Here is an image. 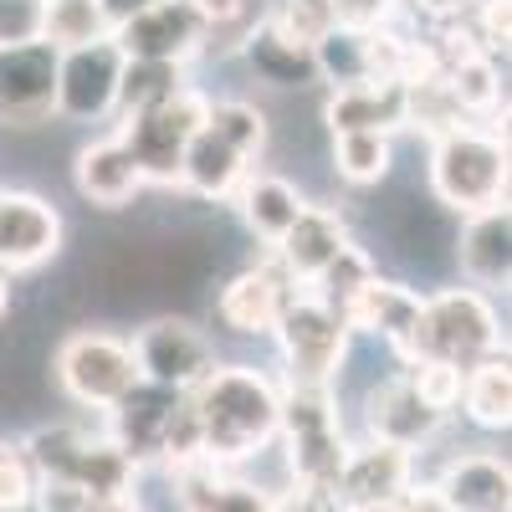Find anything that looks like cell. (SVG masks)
I'll use <instances>...</instances> for the list:
<instances>
[{
	"label": "cell",
	"mask_w": 512,
	"mask_h": 512,
	"mask_svg": "<svg viewBox=\"0 0 512 512\" xmlns=\"http://www.w3.org/2000/svg\"><path fill=\"white\" fill-rule=\"evenodd\" d=\"M277 405L282 384L256 364H216L195 390L190 410L200 420V451L210 466H231L267 451L277 441Z\"/></svg>",
	"instance_id": "cell-1"
},
{
	"label": "cell",
	"mask_w": 512,
	"mask_h": 512,
	"mask_svg": "<svg viewBox=\"0 0 512 512\" xmlns=\"http://www.w3.org/2000/svg\"><path fill=\"white\" fill-rule=\"evenodd\" d=\"M492 354H507V338L487 292L441 287L431 297H420V323H415L405 364H451L461 374H472Z\"/></svg>",
	"instance_id": "cell-2"
},
{
	"label": "cell",
	"mask_w": 512,
	"mask_h": 512,
	"mask_svg": "<svg viewBox=\"0 0 512 512\" xmlns=\"http://www.w3.org/2000/svg\"><path fill=\"white\" fill-rule=\"evenodd\" d=\"M431 190L456 216L507 205V139L482 123H456L431 139Z\"/></svg>",
	"instance_id": "cell-3"
},
{
	"label": "cell",
	"mask_w": 512,
	"mask_h": 512,
	"mask_svg": "<svg viewBox=\"0 0 512 512\" xmlns=\"http://www.w3.org/2000/svg\"><path fill=\"white\" fill-rule=\"evenodd\" d=\"M210 118V98L200 88H185L180 98H169L149 113H134L118 123V144L134 159L144 185H180V164L190 139L205 128Z\"/></svg>",
	"instance_id": "cell-4"
},
{
	"label": "cell",
	"mask_w": 512,
	"mask_h": 512,
	"mask_svg": "<svg viewBox=\"0 0 512 512\" xmlns=\"http://www.w3.org/2000/svg\"><path fill=\"white\" fill-rule=\"evenodd\" d=\"M272 338L282 349V364H287L292 384H333L354 333H349V323H344L338 308H328L313 292L292 287V297L282 303V313L272 323Z\"/></svg>",
	"instance_id": "cell-5"
},
{
	"label": "cell",
	"mask_w": 512,
	"mask_h": 512,
	"mask_svg": "<svg viewBox=\"0 0 512 512\" xmlns=\"http://www.w3.org/2000/svg\"><path fill=\"white\" fill-rule=\"evenodd\" d=\"M57 384L88 410H113L139 379V359L128 349V338L108 333V328H77L62 338L57 349Z\"/></svg>",
	"instance_id": "cell-6"
},
{
	"label": "cell",
	"mask_w": 512,
	"mask_h": 512,
	"mask_svg": "<svg viewBox=\"0 0 512 512\" xmlns=\"http://www.w3.org/2000/svg\"><path fill=\"white\" fill-rule=\"evenodd\" d=\"M128 349L139 359L144 384H159V390H175V395H190L195 384L221 364L216 344H210L205 328H195L190 318H154L128 338Z\"/></svg>",
	"instance_id": "cell-7"
},
{
	"label": "cell",
	"mask_w": 512,
	"mask_h": 512,
	"mask_svg": "<svg viewBox=\"0 0 512 512\" xmlns=\"http://www.w3.org/2000/svg\"><path fill=\"white\" fill-rule=\"evenodd\" d=\"M118 82H123V52L113 47V36L77 52H57V118L67 123L108 118L118 103Z\"/></svg>",
	"instance_id": "cell-8"
},
{
	"label": "cell",
	"mask_w": 512,
	"mask_h": 512,
	"mask_svg": "<svg viewBox=\"0 0 512 512\" xmlns=\"http://www.w3.org/2000/svg\"><path fill=\"white\" fill-rule=\"evenodd\" d=\"M113 36V47L123 62H169V67H190L205 52V21L185 6V0H154V6L134 21H123Z\"/></svg>",
	"instance_id": "cell-9"
},
{
	"label": "cell",
	"mask_w": 512,
	"mask_h": 512,
	"mask_svg": "<svg viewBox=\"0 0 512 512\" xmlns=\"http://www.w3.org/2000/svg\"><path fill=\"white\" fill-rule=\"evenodd\" d=\"M62 216L36 190H0V272H36L62 251Z\"/></svg>",
	"instance_id": "cell-10"
},
{
	"label": "cell",
	"mask_w": 512,
	"mask_h": 512,
	"mask_svg": "<svg viewBox=\"0 0 512 512\" xmlns=\"http://www.w3.org/2000/svg\"><path fill=\"white\" fill-rule=\"evenodd\" d=\"M57 113V52L47 41L0 52V123L36 128Z\"/></svg>",
	"instance_id": "cell-11"
},
{
	"label": "cell",
	"mask_w": 512,
	"mask_h": 512,
	"mask_svg": "<svg viewBox=\"0 0 512 512\" xmlns=\"http://www.w3.org/2000/svg\"><path fill=\"white\" fill-rule=\"evenodd\" d=\"M364 425H369V441L400 446V451L415 456L420 446H431V441L441 436L446 415L425 405L405 374H395V379L374 384V390L364 395Z\"/></svg>",
	"instance_id": "cell-12"
},
{
	"label": "cell",
	"mask_w": 512,
	"mask_h": 512,
	"mask_svg": "<svg viewBox=\"0 0 512 512\" xmlns=\"http://www.w3.org/2000/svg\"><path fill=\"white\" fill-rule=\"evenodd\" d=\"M185 405V395L175 390H159V384H134L113 410H108V441L134 461V466H149L159 461L164 451V436L175 425V410Z\"/></svg>",
	"instance_id": "cell-13"
},
{
	"label": "cell",
	"mask_w": 512,
	"mask_h": 512,
	"mask_svg": "<svg viewBox=\"0 0 512 512\" xmlns=\"http://www.w3.org/2000/svg\"><path fill=\"white\" fill-rule=\"evenodd\" d=\"M344 323H349V333H374L400 359H410V338H415V323H420V292L374 272L344 303Z\"/></svg>",
	"instance_id": "cell-14"
},
{
	"label": "cell",
	"mask_w": 512,
	"mask_h": 512,
	"mask_svg": "<svg viewBox=\"0 0 512 512\" xmlns=\"http://www.w3.org/2000/svg\"><path fill=\"white\" fill-rule=\"evenodd\" d=\"M415 487V456L400 446H384V441H364L349 446L344 456V472H338L333 492L344 507H369V502H400Z\"/></svg>",
	"instance_id": "cell-15"
},
{
	"label": "cell",
	"mask_w": 512,
	"mask_h": 512,
	"mask_svg": "<svg viewBox=\"0 0 512 512\" xmlns=\"http://www.w3.org/2000/svg\"><path fill=\"white\" fill-rule=\"evenodd\" d=\"M349 241H354V236H349V221L338 216V210H328V205H308L303 216L292 221V231L272 246V262L282 267L287 282L313 287L318 272H323Z\"/></svg>",
	"instance_id": "cell-16"
},
{
	"label": "cell",
	"mask_w": 512,
	"mask_h": 512,
	"mask_svg": "<svg viewBox=\"0 0 512 512\" xmlns=\"http://www.w3.org/2000/svg\"><path fill=\"white\" fill-rule=\"evenodd\" d=\"M456 262L477 292H492L512 282V216L507 205H487L477 216H461V236H456Z\"/></svg>",
	"instance_id": "cell-17"
},
{
	"label": "cell",
	"mask_w": 512,
	"mask_h": 512,
	"mask_svg": "<svg viewBox=\"0 0 512 512\" xmlns=\"http://www.w3.org/2000/svg\"><path fill=\"white\" fill-rule=\"evenodd\" d=\"M323 118L333 134H384L395 139L400 128H410V93L400 82H359V88L328 93Z\"/></svg>",
	"instance_id": "cell-18"
},
{
	"label": "cell",
	"mask_w": 512,
	"mask_h": 512,
	"mask_svg": "<svg viewBox=\"0 0 512 512\" xmlns=\"http://www.w3.org/2000/svg\"><path fill=\"white\" fill-rule=\"evenodd\" d=\"M431 487L451 512H507L512 472H507V456L497 451H461L441 466Z\"/></svg>",
	"instance_id": "cell-19"
},
{
	"label": "cell",
	"mask_w": 512,
	"mask_h": 512,
	"mask_svg": "<svg viewBox=\"0 0 512 512\" xmlns=\"http://www.w3.org/2000/svg\"><path fill=\"white\" fill-rule=\"evenodd\" d=\"M292 297V282L282 277V267L277 262H262V267H246V272H236L226 287H221V323L231 328V333H241V338H262V333H272V323H277V313H282V303Z\"/></svg>",
	"instance_id": "cell-20"
},
{
	"label": "cell",
	"mask_w": 512,
	"mask_h": 512,
	"mask_svg": "<svg viewBox=\"0 0 512 512\" xmlns=\"http://www.w3.org/2000/svg\"><path fill=\"white\" fill-rule=\"evenodd\" d=\"M169 487H175L180 512H272V492L256 487L226 466H210L205 456L169 472Z\"/></svg>",
	"instance_id": "cell-21"
},
{
	"label": "cell",
	"mask_w": 512,
	"mask_h": 512,
	"mask_svg": "<svg viewBox=\"0 0 512 512\" xmlns=\"http://www.w3.org/2000/svg\"><path fill=\"white\" fill-rule=\"evenodd\" d=\"M231 200H236V210H241L246 231L262 241V246H277V241L292 231V221L308 210V200L297 195V185L282 180V175H272V169H256V175H246Z\"/></svg>",
	"instance_id": "cell-22"
},
{
	"label": "cell",
	"mask_w": 512,
	"mask_h": 512,
	"mask_svg": "<svg viewBox=\"0 0 512 512\" xmlns=\"http://www.w3.org/2000/svg\"><path fill=\"white\" fill-rule=\"evenodd\" d=\"M72 180H77V195L82 200L103 205V210H118V205H128V200L144 190L139 169H134V159H128V149L118 144V134L93 139L88 149H77Z\"/></svg>",
	"instance_id": "cell-23"
},
{
	"label": "cell",
	"mask_w": 512,
	"mask_h": 512,
	"mask_svg": "<svg viewBox=\"0 0 512 512\" xmlns=\"http://www.w3.org/2000/svg\"><path fill=\"white\" fill-rule=\"evenodd\" d=\"M251 175V164L216 134V128H200L185 149V164H180V190L200 195V200H231L236 185Z\"/></svg>",
	"instance_id": "cell-24"
},
{
	"label": "cell",
	"mask_w": 512,
	"mask_h": 512,
	"mask_svg": "<svg viewBox=\"0 0 512 512\" xmlns=\"http://www.w3.org/2000/svg\"><path fill=\"white\" fill-rule=\"evenodd\" d=\"M72 482L88 492L93 502H118V497H134V482H139V466L128 461L108 436H88L77 466H72Z\"/></svg>",
	"instance_id": "cell-25"
},
{
	"label": "cell",
	"mask_w": 512,
	"mask_h": 512,
	"mask_svg": "<svg viewBox=\"0 0 512 512\" xmlns=\"http://www.w3.org/2000/svg\"><path fill=\"white\" fill-rule=\"evenodd\" d=\"M461 410L472 415L482 431H507L512 425V369H507V354L482 359L472 374L461 379Z\"/></svg>",
	"instance_id": "cell-26"
},
{
	"label": "cell",
	"mask_w": 512,
	"mask_h": 512,
	"mask_svg": "<svg viewBox=\"0 0 512 512\" xmlns=\"http://www.w3.org/2000/svg\"><path fill=\"white\" fill-rule=\"evenodd\" d=\"M246 62L262 82H272V88H308L313 82V52L292 47V41L277 36L267 21H256V31L246 36Z\"/></svg>",
	"instance_id": "cell-27"
},
{
	"label": "cell",
	"mask_w": 512,
	"mask_h": 512,
	"mask_svg": "<svg viewBox=\"0 0 512 512\" xmlns=\"http://www.w3.org/2000/svg\"><path fill=\"white\" fill-rule=\"evenodd\" d=\"M446 93H451V108L466 118H492L502 108V72H497V57L487 52H472L446 67Z\"/></svg>",
	"instance_id": "cell-28"
},
{
	"label": "cell",
	"mask_w": 512,
	"mask_h": 512,
	"mask_svg": "<svg viewBox=\"0 0 512 512\" xmlns=\"http://www.w3.org/2000/svg\"><path fill=\"white\" fill-rule=\"evenodd\" d=\"M190 88L185 67H169V62H123V82H118V103L113 113L134 118V113H149L169 98H180Z\"/></svg>",
	"instance_id": "cell-29"
},
{
	"label": "cell",
	"mask_w": 512,
	"mask_h": 512,
	"mask_svg": "<svg viewBox=\"0 0 512 512\" xmlns=\"http://www.w3.org/2000/svg\"><path fill=\"white\" fill-rule=\"evenodd\" d=\"M313 77H323L333 93L359 88V82H374V77H369V36L333 26L318 47H313Z\"/></svg>",
	"instance_id": "cell-30"
},
{
	"label": "cell",
	"mask_w": 512,
	"mask_h": 512,
	"mask_svg": "<svg viewBox=\"0 0 512 512\" xmlns=\"http://www.w3.org/2000/svg\"><path fill=\"white\" fill-rule=\"evenodd\" d=\"M108 36L103 6L98 0H47V21H41V41L52 52H77Z\"/></svg>",
	"instance_id": "cell-31"
},
{
	"label": "cell",
	"mask_w": 512,
	"mask_h": 512,
	"mask_svg": "<svg viewBox=\"0 0 512 512\" xmlns=\"http://www.w3.org/2000/svg\"><path fill=\"white\" fill-rule=\"evenodd\" d=\"M395 164V144L384 134H333V169L349 185H379Z\"/></svg>",
	"instance_id": "cell-32"
},
{
	"label": "cell",
	"mask_w": 512,
	"mask_h": 512,
	"mask_svg": "<svg viewBox=\"0 0 512 512\" xmlns=\"http://www.w3.org/2000/svg\"><path fill=\"white\" fill-rule=\"evenodd\" d=\"M216 134L251 164V159H262V149H267V113L256 108V103H246V98H226V103H210V118H205Z\"/></svg>",
	"instance_id": "cell-33"
},
{
	"label": "cell",
	"mask_w": 512,
	"mask_h": 512,
	"mask_svg": "<svg viewBox=\"0 0 512 512\" xmlns=\"http://www.w3.org/2000/svg\"><path fill=\"white\" fill-rule=\"evenodd\" d=\"M267 26H272L277 36H287L292 47L313 52L338 21H333V0H282V6L267 16Z\"/></svg>",
	"instance_id": "cell-34"
},
{
	"label": "cell",
	"mask_w": 512,
	"mask_h": 512,
	"mask_svg": "<svg viewBox=\"0 0 512 512\" xmlns=\"http://www.w3.org/2000/svg\"><path fill=\"white\" fill-rule=\"evenodd\" d=\"M369 277H374V262H369V251L349 241V246L338 251L333 262H328V267L318 272V282H313L308 292H313V297H323L328 308H338V313H344V303H349V297H354V292H359V287H364Z\"/></svg>",
	"instance_id": "cell-35"
},
{
	"label": "cell",
	"mask_w": 512,
	"mask_h": 512,
	"mask_svg": "<svg viewBox=\"0 0 512 512\" xmlns=\"http://www.w3.org/2000/svg\"><path fill=\"white\" fill-rule=\"evenodd\" d=\"M405 379L415 384V395L431 405V410H441V415H451L456 405H461V369H451V364H410L405 369Z\"/></svg>",
	"instance_id": "cell-36"
},
{
	"label": "cell",
	"mask_w": 512,
	"mask_h": 512,
	"mask_svg": "<svg viewBox=\"0 0 512 512\" xmlns=\"http://www.w3.org/2000/svg\"><path fill=\"white\" fill-rule=\"evenodd\" d=\"M31 492H36V472L21 456V446L0 441V512H31Z\"/></svg>",
	"instance_id": "cell-37"
},
{
	"label": "cell",
	"mask_w": 512,
	"mask_h": 512,
	"mask_svg": "<svg viewBox=\"0 0 512 512\" xmlns=\"http://www.w3.org/2000/svg\"><path fill=\"white\" fill-rule=\"evenodd\" d=\"M41 21H47V0H0V52L41 41Z\"/></svg>",
	"instance_id": "cell-38"
},
{
	"label": "cell",
	"mask_w": 512,
	"mask_h": 512,
	"mask_svg": "<svg viewBox=\"0 0 512 512\" xmlns=\"http://www.w3.org/2000/svg\"><path fill=\"white\" fill-rule=\"evenodd\" d=\"M395 16H400V0H333V21L344 31H359V36L395 26Z\"/></svg>",
	"instance_id": "cell-39"
},
{
	"label": "cell",
	"mask_w": 512,
	"mask_h": 512,
	"mask_svg": "<svg viewBox=\"0 0 512 512\" xmlns=\"http://www.w3.org/2000/svg\"><path fill=\"white\" fill-rule=\"evenodd\" d=\"M272 512H344V502L323 482H292L287 492H272Z\"/></svg>",
	"instance_id": "cell-40"
},
{
	"label": "cell",
	"mask_w": 512,
	"mask_h": 512,
	"mask_svg": "<svg viewBox=\"0 0 512 512\" xmlns=\"http://www.w3.org/2000/svg\"><path fill=\"white\" fill-rule=\"evenodd\" d=\"M103 6V21H108V31H118L123 21H134V16H144L154 0H98Z\"/></svg>",
	"instance_id": "cell-41"
},
{
	"label": "cell",
	"mask_w": 512,
	"mask_h": 512,
	"mask_svg": "<svg viewBox=\"0 0 512 512\" xmlns=\"http://www.w3.org/2000/svg\"><path fill=\"white\" fill-rule=\"evenodd\" d=\"M410 6L425 11V16H436V21H461V11L477 6V0H410Z\"/></svg>",
	"instance_id": "cell-42"
},
{
	"label": "cell",
	"mask_w": 512,
	"mask_h": 512,
	"mask_svg": "<svg viewBox=\"0 0 512 512\" xmlns=\"http://www.w3.org/2000/svg\"><path fill=\"white\" fill-rule=\"evenodd\" d=\"M93 512H144L139 497H118V502H93Z\"/></svg>",
	"instance_id": "cell-43"
},
{
	"label": "cell",
	"mask_w": 512,
	"mask_h": 512,
	"mask_svg": "<svg viewBox=\"0 0 512 512\" xmlns=\"http://www.w3.org/2000/svg\"><path fill=\"white\" fill-rule=\"evenodd\" d=\"M344 512H405L400 502H369V507H344Z\"/></svg>",
	"instance_id": "cell-44"
},
{
	"label": "cell",
	"mask_w": 512,
	"mask_h": 512,
	"mask_svg": "<svg viewBox=\"0 0 512 512\" xmlns=\"http://www.w3.org/2000/svg\"><path fill=\"white\" fill-rule=\"evenodd\" d=\"M6 313H11V277L0 272V318H6Z\"/></svg>",
	"instance_id": "cell-45"
}]
</instances>
